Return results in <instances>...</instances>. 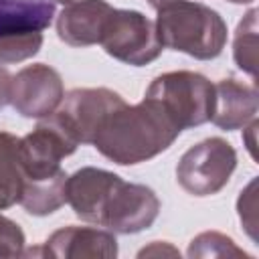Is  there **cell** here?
<instances>
[{
	"label": "cell",
	"instance_id": "6da1fadb",
	"mask_svg": "<svg viewBox=\"0 0 259 259\" xmlns=\"http://www.w3.org/2000/svg\"><path fill=\"white\" fill-rule=\"evenodd\" d=\"M67 202L81 221L115 235L142 233L160 214V198L150 186L125 182L95 166L79 168L67 178Z\"/></svg>",
	"mask_w": 259,
	"mask_h": 259
},
{
	"label": "cell",
	"instance_id": "7a4b0ae2",
	"mask_svg": "<svg viewBox=\"0 0 259 259\" xmlns=\"http://www.w3.org/2000/svg\"><path fill=\"white\" fill-rule=\"evenodd\" d=\"M182 134L170 113L154 99L123 103L101 125L93 148L117 166H136L166 152Z\"/></svg>",
	"mask_w": 259,
	"mask_h": 259
},
{
	"label": "cell",
	"instance_id": "3957f363",
	"mask_svg": "<svg viewBox=\"0 0 259 259\" xmlns=\"http://www.w3.org/2000/svg\"><path fill=\"white\" fill-rule=\"evenodd\" d=\"M158 40L164 49L184 53L198 61L217 59L227 45V22L202 2L174 0L156 10Z\"/></svg>",
	"mask_w": 259,
	"mask_h": 259
},
{
	"label": "cell",
	"instance_id": "277c9868",
	"mask_svg": "<svg viewBox=\"0 0 259 259\" xmlns=\"http://www.w3.org/2000/svg\"><path fill=\"white\" fill-rule=\"evenodd\" d=\"M144 97L158 101L180 130H190L210 121L214 83L194 71H170L158 75Z\"/></svg>",
	"mask_w": 259,
	"mask_h": 259
},
{
	"label": "cell",
	"instance_id": "5b68a950",
	"mask_svg": "<svg viewBox=\"0 0 259 259\" xmlns=\"http://www.w3.org/2000/svg\"><path fill=\"white\" fill-rule=\"evenodd\" d=\"M237 168V152L225 138L212 136L190 146L178 160L176 180L192 196H212L221 192Z\"/></svg>",
	"mask_w": 259,
	"mask_h": 259
},
{
	"label": "cell",
	"instance_id": "8992f818",
	"mask_svg": "<svg viewBox=\"0 0 259 259\" xmlns=\"http://www.w3.org/2000/svg\"><path fill=\"white\" fill-rule=\"evenodd\" d=\"M99 45L119 63L144 67L156 61L164 47L158 40L156 24L140 10L113 8L105 20Z\"/></svg>",
	"mask_w": 259,
	"mask_h": 259
},
{
	"label": "cell",
	"instance_id": "52a82bcc",
	"mask_svg": "<svg viewBox=\"0 0 259 259\" xmlns=\"http://www.w3.org/2000/svg\"><path fill=\"white\" fill-rule=\"evenodd\" d=\"M125 103V99L107 87H75L65 93L53 119L77 146L93 144L103 121Z\"/></svg>",
	"mask_w": 259,
	"mask_h": 259
},
{
	"label": "cell",
	"instance_id": "ba28073f",
	"mask_svg": "<svg viewBox=\"0 0 259 259\" xmlns=\"http://www.w3.org/2000/svg\"><path fill=\"white\" fill-rule=\"evenodd\" d=\"M79 146L49 117H45L32 132L18 140V158L24 182L49 180L65 170L61 162ZM24 186V184H22Z\"/></svg>",
	"mask_w": 259,
	"mask_h": 259
},
{
	"label": "cell",
	"instance_id": "9c48e42d",
	"mask_svg": "<svg viewBox=\"0 0 259 259\" xmlns=\"http://www.w3.org/2000/svg\"><path fill=\"white\" fill-rule=\"evenodd\" d=\"M65 97V85L57 69L32 63L12 75L10 105L28 119H45L57 111Z\"/></svg>",
	"mask_w": 259,
	"mask_h": 259
},
{
	"label": "cell",
	"instance_id": "30bf717a",
	"mask_svg": "<svg viewBox=\"0 0 259 259\" xmlns=\"http://www.w3.org/2000/svg\"><path fill=\"white\" fill-rule=\"evenodd\" d=\"M117 239L115 233L95 227H77L69 225L57 229L40 247L22 251V255H40L53 259H81V257H117Z\"/></svg>",
	"mask_w": 259,
	"mask_h": 259
},
{
	"label": "cell",
	"instance_id": "8fae6325",
	"mask_svg": "<svg viewBox=\"0 0 259 259\" xmlns=\"http://www.w3.org/2000/svg\"><path fill=\"white\" fill-rule=\"evenodd\" d=\"M113 6L105 0H75L57 16V36L69 47L99 45L103 26Z\"/></svg>",
	"mask_w": 259,
	"mask_h": 259
},
{
	"label": "cell",
	"instance_id": "7c38bea8",
	"mask_svg": "<svg viewBox=\"0 0 259 259\" xmlns=\"http://www.w3.org/2000/svg\"><path fill=\"white\" fill-rule=\"evenodd\" d=\"M259 97L253 83L239 81L235 77H225L214 83V103L210 121L225 130H243L249 121L257 117Z\"/></svg>",
	"mask_w": 259,
	"mask_h": 259
},
{
	"label": "cell",
	"instance_id": "4fadbf2b",
	"mask_svg": "<svg viewBox=\"0 0 259 259\" xmlns=\"http://www.w3.org/2000/svg\"><path fill=\"white\" fill-rule=\"evenodd\" d=\"M55 16L53 0H0V34L12 30H45Z\"/></svg>",
	"mask_w": 259,
	"mask_h": 259
},
{
	"label": "cell",
	"instance_id": "5bb4252c",
	"mask_svg": "<svg viewBox=\"0 0 259 259\" xmlns=\"http://www.w3.org/2000/svg\"><path fill=\"white\" fill-rule=\"evenodd\" d=\"M67 178L69 174L63 172L49 180L24 182L18 204L32 217L53 214L67 202Z\"/></svg>",
	"mask_w": 259,
	"mask_h": 259
},
{
	"label": "cell",
	"instance_id": "9a60e30c",
	"mask_svg": "<svg viewBox=\"0 0 259 259\" xmlns=\"http://www.w3.org/2000/svg\"><path fill=\"white\" fill-rule=\"evenodd\" d=\"M18 140L10 132H0V210L20 202L24 176L18 158Z\"/></svg>",
	"mask_w": 259,
	"mask_h": 259
},
{
	"label": "cell",
	"instance_id": "2e32d148",
	"mask_svg": "<svg viewBox=\"0 0 259 259\" xmlns=\"http://www.w3.org/2000/svg\"><path fill=\"white\" fill-rule=\"evenodd\" d=\"M257 16L259 10L251 8L239 20L233 38V61L253 79H257Z\"/></svg>",
	"mask_w": 259,
	"mask_h": 259
},
{
	"label": "cell",
	"instance_id": "e0dca14e",
	"mask_svg": "<svg viewBox=\"0 0 259 259\" xmlns=\"http://www.w3.org/2000/svg\"><path fill=\"white\" fill-rule=\"evenodd\" d=\"M42 47V30H12L0 34V63H22Z\"/></svg>",
	"mask_w": 259,
	"mask_h": 259
},
{
	"label": "cell",
	"instance_id": "ac0fdd59",
	"mask_svg": "<svg viewBox=\"0 0 259 259\" xmlns=\"http://www.w3.org/2000/svg\"><path fill=\"white\" fill-rule=\"evenodd\" d=\"M188 257H251L247 251L237 247V243L219 233V231H204L196 235L188 245Z\"/></svg>",
	"mask_w": 259,
	"mask_h": 259
},
{
	"label": "cell",
	"instance_id": "d6986e66",
	"mask_svg": "<svg viewBox=\"0 0 259 259\" xmlns=\"http://www.w3.org/2000/svg\"><path fill=\"white\" fill-rule=\"evenodd\" d=\"M257 178H253L247 188L241 190L239 194V200H237V212H239V219L247 231V235L257 241Z\"/></svg>",
	"mask_w": 259,
	"mask_h": 259
},
{
	"label": "cell",
	"instance_id": "ffe728a7",
	"mask_svg": "<svg viewBox=\"0 0 259 259\" xmlns=\"http://www.w3.org/2000/svg\"><path fill=\"white\" fill-rule=\"evenodd\" d=\"M26 239L20 225L4 214H0V257H20Z\"/></svg>",
	"mask_w": 259,
	"mask_h": 259
},
{
	"label": "cell",
	"instance_id": "44dd1931",
	"mask_svg": "<svg viewBox=\"0 0 259 259\" xmlns=\"http://www.w3.org/2000/svg\"><path fill=\"white\" fill-rule=\"evenodd\" d=\"M138 257H180V251L166 241H154L138 251Z\"/></svg>",
	"mask_w": 259,
	"mask_h": 259
},
{
	"label": "cell",
	"instance_id": "7402d4cb",
	"mask_svg": "<svg viewBox=\"0 0 259 259\" xmlns=\"http://www.w3.org/2000/svg\"><path fill=\"white\" fill-rule=\"evenodd\" d=\"M257 127H259L257 117H255L253 121H249V123L243 127V144H245V148H247V152L251 154L253 160H257V150H255V146H257V140H255Z\"/></svg>",
	"mask_w": 259,
	"mask_h": 259
},
{
	"label": "cell",
	"instance_id": "603a6c76",
	"mask_svg": "<svg viewBox=\"0 0 259 259\" xmlns=\"http://www.w3.org/2000/svg\"><path fill=\"white\" fill-rule=\"evenodd\" d=\"M10 83L12 75L8 73V69L0 67V109L10 103Z\"/></svg>",
	"mask_w": 259,
	"mask_h": 259
},
{
	"label": "cell",
	"instance_id": "cb8c5ba5",
	"mask_svg": "<svg viewBox=\"0 0 259 259\" xmlns=\"http://www.w3.org/2000/svg\"><path fill=\"white\" fill-rule=\"evenodd\" d=\"M170 2H174V0H148V4H150L154 10H158V8H162V6L170 4Z\"/></svg>",
	"mask_w": 259,
	"mask_h": 259
},
{
	"label": "cell",
	"instance_id": "d4e9b609",
	"mask_svg": "<svg viewBox=\"0 0 259 259\" xmlns=\"http://www.w3.org/2000/svg\"><path fill=\"white\" fill-rule=\"evenodd\" d=\"M229 2H233V4H251L255 0H229Z\"/></svg>",
	"mask_w": 259,
	"mask_h": 259
},
{
	"label": "cell",
	"instance_id": "484cf974",
	"mask_svg": "<svg viewBox=\"0 0 259 259\" xmlns=\"http://www.w3.org/2000/svg\"><path fill=\"white\" fill-rule=\"evenodd\" d=\"M53 2H55V4H57V2H61V4H71V2H75V0H53Z\"/></svg>",
	"mask_w": 259,
	"mask_h": 259
}]
</instances>
